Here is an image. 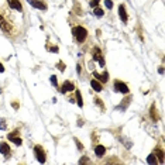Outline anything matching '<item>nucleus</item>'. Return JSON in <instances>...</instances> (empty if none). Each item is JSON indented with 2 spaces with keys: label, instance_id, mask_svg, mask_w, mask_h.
<instances>
[{
  "label": "nucleus",
  "instance_id": "aec40b11",
  "mask_svg": "<svg viewBox=\"0 0 165 165\" xmlns=\"http://www.w3.org/2000/svg\"><path fill=\"white\" fill-rule=\"evenodd\" d=\"M99 1H100V0H92V1H91V6H92V7H96V6L99 4Z\"/></svg>",
  "mask_w": 165,
  "mask_h": 165
},
{
  "label": "nucleus",
  "instance_id": "ddd939ff",
  "mask_svg": "<svg viewBox=\"0 0 165 165\" xmlns=\"http://www.w3.org/2000/svg\"><path fill=\"white\" fill-rule=\"evenodd\" d=\"M9 140H10V141H13L14 144H17V145H20V144H21V138H17V137H14V134H10V136H9Z\"/></svg>",
  "mask_w": 165,
  "mask_h": 165
},
{
  "label": "nucleus",
  "instance_id": "a211bd4d",
  "mask_svg": "<svg viewBox=\"0 0 165 165\" xmlns=\"http://www.w3.org/2000/svg\"><path fill=\"white\" fill-rule=\"evenodd\" d=\"M76 97H78V105L82 106V105H83V102H82V97H80V92L79 91L76 92Z\"/></svg>",
  "mask_w": 165,
  "mask_h": 165
},
{
  "label": "nucleus",
  "instance_id": "dca6fc26",
  "mask_svg": "<svg viewBox=\"0 0 165 165\" xmlns=\"http://www.w3.org/2000/svg\"><path fill=\"white\" fill-rule=\"evenodd\" d=\"M95 14H96L97 17H102L103 14H105V13H103V10H102L99 6H96V7H95Z\"/></svg>",
  "mask_w": 165,
  "mask_h": 165
},
{
  "label": "nucleus",
  "instance_id": "4468645a",
  "mask_svg": "<svg viewBox=\"0 0 165 165\" xmlns=\"http://www.w3.org/2000/svg\"><path fill=\"white\" fill-rule=\"evenodd\" d=\"M95 76L97 79H100L102 82H107V72H105L103 75H99V74H95Z\"/></svg>",
  "mask_w": 165,
  "mask_h": 165
},
{
  "label": "nucleus",
  "instance_id": "2eb2a0df",
  "mask_svg": "<svg viewBox=\"0 0 165 165\" xmlns=\"http://www.w3.org/2000/svg\"><path fill=\"white\" fill-rule=\"evenodd\" d=\"M147 162H148V164H157V158H155V155L154 154L148 155V158H147Z\"/></svg>",
  "mask_w": 165,
  "mask_h": 165
},
{
  "label": "nucleus",
  "instance_id": "f3484780",
  "mask_svg": "<svg viewBox=\"0 0 165 165\" xmlns=\"http://www.w3.org/2000/svg\"><path fill=\"white\" fill-rule=\"evenodd\" d=\"M157 155H158V160H160L161 164H164V152L161 150H157Z\"/></svg>",
  "mask_w": 165,
  "mask_h": 165
},
{
  "label": "nucleus",
  "instance_id": "5701e85b",
  "mask_svg": "<svg viewBox=\"0 0 165 165\" xmlns=\"http://www.w3.org/2000/svg\"><path fill=\"white\" fill-rule=\"evenodd\" d=\"M86 161H89V160H88V158H82L79 162H80V164H83V162H86Z\"/></svg>",
  "mask_w": 165,
  "mask_h": 165
},
{
  "label": "nucleus",
  "instance_id": "0eeeda50",
  "mask_svg": "<svg viewBox=\"0 0 165 165\" xmlns=\"http://www.w3.org/2000/svg\"><path fill=\"white\" fill-rule=\"evenodd\" d=\"M119 16H120V18H122L123 23H127V13H126V7L122 6V4H120V7H119Z\"/></svg>",
  "mask_w": 165,
  "mask_h": 165
},
{
  "label": "nucleus",
  "instance_id": "1a4fd4ad",
  "mask_svg": "<svg viewBox=\"0 0 165 165\" xmlns=\"http://www.w3.org/2000/svg\"><path fill=\"white\" fill-rule=\"evenodd\" d=\"M0 152H1L3 155H9V154H10L9 144H6V143H1V144H0Z\"/></svg>",
  "mask_w": 165,
  "mask_h": 165
},
{
  "label": "nucleus",
  "instance_id": "f8f14e48",
  "mask_svg": "<svg viewBox=\"0 0 165 165\" xmlns=\"http://www.w3.org/2000/svg\"><path fill=\"white\" fill-rule=\"evenodd\" d=\"M0 27H1L4 31H10V26H9V24L4 21V18H3L1 16H0Z\"/></svg>",
  "mask_w": 165,
  "mask_h": 165
},
{
  "label": "nucleus",
  "instance_id": "9b49d317",
  "mask_svg": "<svg viewBox=\"0 0 165 165\" xmlns=\"http://www.w3.org/2000/svg\"><path fill=\"white\" fill-rule=\"evenodd\" d=\"M91 86L93 88V89H95L96 92H100L102 89H103V88H102V83H99L97 80H92V82H91Z\"/></svg>",
  "mask_w": 165,
  "mask_h": 165
},
{
  "label": "nucleus",
  "instance_id": "f257e3e1",
  "mask_svg": "<svg viewBox=\"0 0 165 165\" xmlns=\"http://www.w3.org/2000/svg\"><path fill=\"white\" fill-rule=\"evenodd\" d=\"M74 35L76 37V40H78L79 43H83V41L86 40V37H88V31H86L83 27L78 26V27H75L74 28Z\"/></svg>",
  "mask_w": 165,
  "mask_h": 165
},
{
  "label": "nucleus",
  "instance_id": "9d476101",
  "mask_svg": "<svg viewBox=\"0 0 165 165\" xmlns=\"http://www.w3.org/2000/svg\"><path fill=\"white\" fill-rule=\"evenodd\" d=\"M95 152H96V155L97 157H103L105 155V152H106V148L103 147V145H97L95 148Z\"/></svg>",
  "mask_w": 165,
  "mask_h": 165
},
{
  "label": "nucleus",
  "instance_id": "f03ea898",
  "mask_svg": "<svg viewBox=\"0 0 165 165\" xmlns=\"http://www.w3.org/2000/svg\"><path fill=\"white\" fill-rule=\"evenodd\" d=\"M34 152H35V157H37L38 162H45V152H44V150L40 147V145H37L35 148H34Z\"/></svg>",
  "mask_w": 165,
  "mask_h": 165
},
{
  "label": "nucleus",
  "instance_id": "4be33fe9",
  "mask_svg": "<svg viewBox=\"0 0 165 165\" xmlns=\"http://www.w3.org/2000/svg\"><path fill=\"white\" fill-rule=\"evenodd\" d=\"M3 72H4V68H3V65L0 64V74H3Z\"/></svg>",
  "mask_w": 165,
  "mask_h": 165
},
{
  "label": "nucleus",
  "instance_id": "423d86ee",
  "mask_svg": "<svg viewBox=\"0 0 165 165\" xmlns=\"http://www.w3.org/2000/svg\"><path fill=\"white\" fill-rule=\"evenodd\" d=\"M7 1H9V6H10L11 9L21 11L23 6H21V3H20V0H7Z\"/></svg>",
  "mask_w": 165,
  "mask_h": 165
},
{
  "label": "nucleus",
  "instance_id": "7ed1b4c3",
  "mask_svg": "<svg viewBox=\"0 0 165 165\" xmlns=\"http://www.w3.org/2000/svg\"><path fill=\"white\" fill-rule=\"evenodd\" d=\"M27 1H28L34 9H38V10H45V9H47V6L44 4L43 1H38V0H27Z\"/></svg>",
  "mask_w": 165,
  "mask_h": 165
},
{
  "label": "nucleus",
  "instance_id": "39448f33",
  "mask_svg": "<svg viewBox=\"0 0 165 165\" xmlns=\"http://www.w3.org/2000/svg\"><path fill=\"white\" fill-rule=\"evenodd\" d=\"M93 59L97 61V62H100V66L105 65L103 59H102V52H100V49H99V48H95V49H93Z\"/></svg>",
  "mask_w": 165,
  "mask_h": 165
},
{
  "label": "nucleus",
  "instance_id": "20e7f679",
  "mask_svg": "<svg viewBox=\"0 0 165 165\" xmlns=\"http://www.w3.org/2000/svg\"><path fill=\"white\" fill-rule=\"evenodd\" d=\"M114 86H116V89H117L119 92H122V93H128L127 85L123 83V82H120V80H116V82H114Z\"/></svg>",
  "mask_w": 165,
  "mask_h": 165
},
{
  "label": "nucleus",
  "instance_id": "412c9836",
  "mask_svg": "<svg viewBox=\"0 0 165 165\" xmlns=\"http://www.w3.org/2000/svg\"><path fill=\"white\" fill-rule=\"evenodd\" d=\"M51 82H52L55 86L58 85V82H57V76H51Z\"/></svg>",
  "mask_w": 165,
  "mask_h": 165
},
{
  "label": "nucleus",
  "instance_id": "6e6552de",
  "mask_svg": "<svg viewBox=\"0 0 165 165\" xmlns=\"http://www.w3.org/2000/svg\"><path fill=\"white\" fill-rule=\"evenodd\" d=\"M75 86L72 82H69V80H66V82H64V85H62V92H69V91H74Z\"/></svg>",
  "mask_w": 165,
  "mask_h": 165
},
{
  "label": "nucleus",
  "instance_id": "6ab92c4d",
  "mask_svg": "<svg viewBox=\"0 0 165 165\" xmlns=\"http://www.w3.org/2000/svg\"><path fill=\"white\" fill-rule=\"evenodd\" d=\"M105 4H106V7L112 9V7H113V1H112V0H106V1H105Z\"/></svg>",
  "mask_w": 165,
  "mask_h": 165
}]
</instances>
